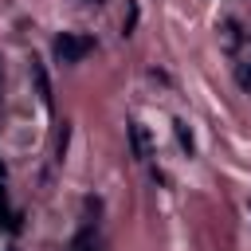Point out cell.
<instances>
[{
    "label": "cell",
    "instance_id": "obj_4",
    "mask_svg": "<svg viewBox=\"0 0 251 251\" xmlns=\"http://www.w3.org/2000/svg\"><path fill=\"white\" fill-rule=\"evenodd\" d=\"M173 126H176V141H180V145H184V149L192 153V129H188L184 122H173Z\"/></svg>",
    "mask_w": 251,
    "mask_h": 251
},
{
    "label": "cell",
    "instance_id": "obj_1",
    "mask_svg": "<svg viewBox=\"0 0 251 251\" xmlns=\"http://www.w3.org/2000/svg\"><path fill=\"white\" fill-rule=\"evenodd\" d=\"M90 47H94V39H90V35L63 31V35L55 39V59H59V63H78L82 55H90Z\"/></svg>",
    "mask_w": 251,
    "mask_h": 251
},
{
    "label": "cell",
    "instance_id": "obj_8",
    "mask_svg": "<svg viewBox=\"0 0 251 251\" xmlns=\"http://www.w3.org/2000/svg\"><path fill=\"white\" fill-rule=\"evenodd\" d=\"M94 4H102V0H94Z\"/></svg>",
    "mask_w": 251,
    "mask_h": 251
},
{
    "label": "cell",
    "instance_id": "obj_7",
    "mask_svg": "<svg viewBox=\"0 0 251 251\" xmlns=\"http://www.w3.org/2000/svg\"><path fill=\"white\" fill-rule=\"evenodd\" d=\"M247 208H251V200H247Z\"/></svg>",
    "mask_w": 251,
    "mask_h": 251
},
{
    "label": "cell",
    "instance_id": "obj_2",
    "mask_svg": "<svg viewBox=\"0 0 251 251\" xmlns=\"http://www.w3.org/2000/svg\"><path fill=\"white\" fill-rule=\"evenodd\" d=\"M129 141H133V157H149V141H145V129L137 122L129 126Z\"/></svg>",
    "mask_w": 251,
    "mask_h": 251
},
{
    "label": "cell",
    "instance_id": "obj_6",
    "mask_svg": "<svg viewBox=\"0 0 251 251\" xmlns=\"http://www.w3.org/2000/svg\"><path fill=\"white\" fill-rule=\"evenodd\" d=\"M0 220H8V196H4V188H0Z\"/></svg>",
    "mask_w": 251,
    "mask_h": 251
},
{
    "label": "cell",
    "instance_id": "obj_3",
    "mask_svg": "<svg viewBox=\"0 0 251 251\" xmlns=\"http://www.w3.org/2000/svg\"><path fill=\"white\" fill-rule=\"evenodd\" d=\"M35 71V82H39V94H43V102L51 106V86H47V75H43V67H31Z\"/></svg>",
    "mask_w": 251,
    "mask_h": 251
},
{
    "label": "cell",
    "instance_id": "obj_5",
    "mask_svg": "<svg viewBox=\"0 0 251 251\" xmlns=\"http://www.w3.org/2000/svg\"><path fill=\"white\" fill-rule=\"evenodd\" d=\"M75 251H94V247H90V231H82V235H78V243H75Z\"/></svg>",
    "mask_w": 251,
    "mask_h": 251
}]
</instances>
